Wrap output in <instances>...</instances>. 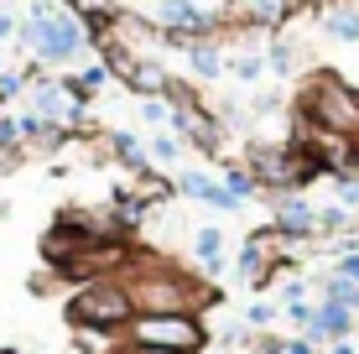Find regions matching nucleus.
<instances>
[{
	"mask_svg": "<svg viewBox=\"0 0 359 354\" xmlns=\"http://www.w3.org/2000/svg\"><path fill=\"white\" fill-rule=\"evenodd\" d=\"M261 68H266V57H255V53H245V57H234V79H240V83H250V79H261Z\"/></svg>",
	"mask_w": 359,
	"mask_h": 354,
	"instance_id": "16",
	"label": "nucleus"
},
{
	"mask_svg": "<svg viewBox=\"0 0 359 354\" xmlns=\"http://www.w3.org/2000/svg\"><path fill=\"white\" fill-rule=\"evenodd\" d=\"M126 344L198 354L208 344V334H203V323H198V313H135L126 323Z\"/></svg>",
	"mask_w": 359,
	"mask_h": 354,
	"instance_id": "4",
	"label": "nucleus"
},
{
	"mask_svg": "<svg viewBox=\"0 0 359 354\" xmlns=\"http://www.w3.org/2000/svg\"><path fill=\"white\" fill-rule=\"evenodd\" d=\"M135 198H141V203H167L172 198V182L167 177H151V167H146L141 182H135Z\"/></svg>",
	"mask_w": 359,
	"mask_h": 354,
	"instance_id": "13",
	"label": "nucleus"
},
{
	"mask_svg": "<svg viewBox=\"0 0 359 354\" xmlns=\"http://www.w3.org/2000/svg\"><path fill=\"white\" fill-rule=\"evenodd\" d=\"M141 115H146V125H162V120H172V100H167V94H162V100H146Z\"/></svg>",
	"mask_w": 359,
	"mask_h": 354,
	"instance_id": "17",
	"label": "nucleus"
},
{
	"mask_svg": "<svg viewBox=\"0 0 359 354\" xmlns=\"http://www.w3.org/2000/svg\"><path fill=\"white\" fill-rule=\"evenodd\" d=\"M6 354H11V349H6Z\"/></svg>",
	"mask_w": 359,
	"mask_h": 354,
	"instance_id": "29",
	"label": "nucleus"
},
{
	"mask_svg": "<svg viewBox=\"0 0 359 354\" xmlns=\"http://www.w3.org/2000/svg\"><path fill=\"white\" fill-rule=\"evenodd\" d=\"M287 354H318V344H307V339H292Z\"/></svg>",
	"mask_w": 359,
	"mask_h": 354,
	"instance_id": "25",
	"label": "nucleus"
},
{
	"mask_svg": "<svg viewBox=\"0 0 359 354\" xmlns=\"http://www.w3.org/2000/svg\"><path fill=\"white\" fill-rule=\"evenodd\" d=\"M266 63L276 68V73H287V68H292V47H287V42H276V47L266 53Z\"/></svg>",
	"mask_w": 359,
	"mask_h": 354,
	"instance_id": "21",
	"label": "nucleus"
},
{
	"mask_svg": "<svg viewBox=\"0 0 359 354\" xmlns=\"http://www.w3.org/2000/svg\"><path fill=\"white\" fill-rule=\"evenodd\" d=\"M323 32L339 36V42H359V11H354V6H333V11H323Z\"/></svg>",
	"mask_w": 359,
	"mask_h": 354,
	"instance_id": "9",
	"label": "nucleus"
},
{
	"mask_svg": "<svg viewBox=\"0 0 359 354\" xmlns=\"http://www.w3.org/2000/svg\"><path fill=\"white\" fill-rule=\"evenodd\" d=\"M135 318L130 287L120 276H94L68 297V323L73 328H104V334H126V323Z\"/></svg>",
	"mask_w": 359,
	"mask_h": 354,
	"instance_id": "2",
	"label": "nucleus"
},
{
	"mask_svg": "<svg viewBox=\"0 0 359 354\" xmlns=\"http://www.w3.org/2000/svg\"><path fill=\"white\" fill-rule=\"evenodd\" d=\"M11 32H16V21H11V16H0V36H11Z\"/></svg>",
	"mask_w": 359,
	"mask_h": 354,
	"instance_id": "28",
	"label": "nucleus"
},
{
	"mask_svg": "<svg viewBox=\"0 0 359 354\" xmlns=\"http://www.w3.org/2000/svg\"><path fill=\"white\" fill-rule=\"evenodd\" d=\"M21 42L32 47L42 63H68L89 47V32H83L79 16L68 11H53V6H32V21L21 27Z\"/></svg>",
	"mask_w": 359,
	"mask_h": 354,
	"instance_id": "3",
	"label": "nucleus"
},
{
	"mask_svg": "<svg viewBox=\"0 0 359 354\" xmlns=\"http://www.w3.org/2000/svg\"><path fill=\"white\" fill-rule=\"evenodd\" d=\"M333 276H344V282H354V287H359V250H354V255H344Z\"/></svg>",
	"mask_w": 359,
	"mask_h": 354,
	"instance_id": "23",
	"label": "nucleus"
},
{
	"mask_svg": "<svg viewBox=\"0 0 359 354\" xmlns=\"http://www.w3.org/2000/svg\"><path fill=\"white\" fill-rule=\"evenodd\" d=\"M339 198H344V209H359V177H339Z\"/></svg>",
	"mask_w": 359,
	"mask_h": 354,
	"instance_id": "20",
	"label": "nucleus"
},
{
	"mask_svg": "<svg viewBox=\"0 0 359 354\" xmlns=\"http://www.w3.org/2000/svg\"><path fill=\"white\" fill-rule=\"evenodd\" d=\"M271 318H276V308H271V302H255V308L245 313V323H250V328H266Z\"/></svg>",
	"mask_w": 359,
	"mask_h": 354,
	"instance_id": "22",
	"label": "nucleus"
},
{
	"mask_svg": "<svg viewBox=\"0 0 359 354\" xmlns=\"http://www.w3.org/2000/svg\"><path fill=\"white\" fill-rule=\"evenodd\" d=\"M276 235L287 240V245L313 240L318 235V209L307 198H297V193H281V203H276Z\"/></svg>",
	"mask_w": 359,
	"mask_h": 354,
	"instance_id": "5",
	"label": "nucleus"
},
{
	"mask_svg": "<svg viewBox=\"0 0 359 354\" xmlns=\"http://www.w3.org/2000/svg\"><path fill=\"white\" fill-rule=\"evenodd\" d=\"M193 250L203 255V266H208V271H214V276L224 271V255H219V250H224V229H198Z\"/></svg>",
	"mask_w": 359,
	"mask_h": 354,
	"instance_id": "10",
	"label": "nucleus"
},
{
	"mask_svg": "<svg viewBox=\"0 0 359 354\" xmlns=\"http://www.w3.org/2000/svg\"><path fill=\"white\" fill-rule=\"evenodd\" d=\"M323 302H339V308H349L354 318H359V287H354V282H344V276H328Z\"/></svg>",
	"mask_w": 359,
	"mask_h": 354,
	"instance_id": "12",
	"label": "nucleus"
},
{
	"mask_svg": "<svg viewBox=\"0 0 359 354\" xmlns=\"http://www.w3.org/2000/svg\"><path fill=\"white\" fill-rule=\"evenodd\" d=\"M344 209H318V229H344Z\"/></svg>",
	"mask_w": 359,
	"mask_h": 354,
	"instance_id": "24",
	"label": "nucleus"
},
{
	"mask_svg": "<svg viewBox=\"0 0 359 354\" xmlns=\"http://www.w3.org/2000/svg\"><path fill=\"white\" fill-rule=\"evenodd\" d=\"M126 83H130L135 94H146V100H162V94L172 89V79H167L156 63H135V68L126 73Z\"/></svg>",
	"mask_w": 359,
	"mask_h": 354,
	"instance_id": "8",
	"label": "nucleus"
},
{
	"mask_svg": "<svg viewBox=\"0 0 359 354\" xmlns=\"http://www.w3.org/2000/svg\"><path fill=\"white\" fill-rule=\"evenodd\" d=\"M224 188L234 193V198H255V188H261V182H255V172H250V167H229V172H224Z\"/></svg>",
	"mask_w": 359,
	"mask_h": 354,
	"instance_id": "14",
	"label": "nucleus"
},
{
	"mask_svg": "<svg viewBox=\"0 0 359 354\" xmlns=\"http://www.w3.org/2000/svg\"><path fill=\"white\" fill-rule=\"evenodd\" d=\"M177 188L188 193V198H198V203H214V209H224V214H234L240 209V198L224 188V177H208V172H182L177 177Z\"/></svg>",
	"mask_w": 359,
	"mask_h": 354,
	"instance_id": "7",
	"label": "nucleus"
},
{
	"mask_svg": "<svg viewBox=\"0 0 359 354\" xmlns=\"http://www.w3.org/2000/svg\"><path fill=\"white\" fill-rule=\"evenodd\" d=\"M354 334V313L339 308V302H323V308L313 313V323H307V344H339V339Z\"/></svg>",
	"mask_w": 359,
	"mask_h": 354,
	"instance_id": "6",
	"label": "nucleus"
},
{
	"mask_svg": "<svg viewBox=\"0 0 359 354\" xmlns=\"http://www.w3.org/2000/svg\"><path fill=\"white\" fill-rule=\"evenodd\" d=\"M188 57H193V73H198V79H219V73H224V57H219L214 42H193Z\"/></svg>",
	"mask_w": 359,
	"mask_h": 354,
	"instance_id": "11",
	"label": "nucleus"
},
{
	"mask_svg": "<svg viewBox=\"0 0 359 354\" xmlns=\"http://www.w3.org/2000/svg\"><path fill=\"white\" fill-rule=\"evenodd\" d=\"M104 79H109V68H104V63H94V68H83L79 79H68V89H73V94H79V100H83V94L104 89Z\"/></svg>",
	"mask_w": 359,
	"mask_h": 354,
	"instance_id": "15",
	"label": "nucleus"
},
{
	"mask_svg": "<svg viewBox=\"0 0 359 354\" xmlns=\"http://www.w3.org/2000/svg\"><path fill=\"white\" fill-rule=\"evenodd\" d=\"M328 354H354V344H349V339H339V344H328Z\"/></svg>",
	"mask_w": 359,
	"mask_h": 354,
	"instance_id": "27",
	"label": "nucleus"
},
{
	"mask_svg": "<svg viewBox=\"0 0 359 354\" xmlns=\"http://www.w3.org/2000/svg\"><path fill=\"white\" fill-rule=\"evenodd\" d=\"M297 120H307L313 130H328V136L359 141V89L344 83L333 68H318L297 94Z\"/></svg>",
	"mask_w": 359,
	"mask_h": 354,
	"instance_id": "1",
	"label": "nucleus"
},
{
	"mask_svg": "<svg viewBox=\"0 0 359 354\" xmlns=\"http://www.w3.org/2000/svg\"><path fill=\"white\" fill-rule=\"evenodd\" d=\"M126 354H177V349H146V344H126Z\"/></svg>",
	"mask_w": 359,
	"mask_h": 354,
	"instance_id": "26",
	"label": "nucleus"
},
{
	"mask_svg": "<svg viewBox=\"0 0 359 354\" xmlns=\"http://www.w3.org/2000/svg\"><path fill=\"white\" fill-rule=\"evenodd\" d=\"M313 313L318 308H307V302H287V323H297L302 334H307V323H313Z\"/></svg>",
	"mask_w": 359,
	"mask_h": 354,
	"instance_id": "19",
	"label": "nucleus"
},
{
	"mask_svg": "<svg viewBox=\"0 0 359 354\" xmlns=\"http://www.w3.org/2000/svg\"><path fill=\"white\" fill-rule=\"evenodd\" d=\"M177 151H182V146H177V136H156V141H151V156H156V162H172Z\"/></svg>",
	"mask_w": 359,
	"mask_h": 354,
	"instance_id": "18",
	"label": "nucleus"
}]
</instances>
